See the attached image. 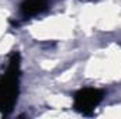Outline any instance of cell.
Here are the masks:
<instances>
[{
  "mask_svg": "<svg viewBox=\"0 0 121 119\" xmlns=\"http://www.w3.org/2000/svg\"><path fill=\"white\" fill-rule=\"evenodd\" d=\"M20 55L11 52L6 73L0 77V114L9 115L17 102L20 90Z\"/></svg>",
  "mask_w": 121,
  "mask_h": 119,
  "instance_id": "obj_1",
  "label": "cell"
},
{
  "mask_svg": "<svg viewBox=\"0 0 121 119\" xmlns=\"http://www.w3.org/2000/svg\"><path fill=\"white\" fill-rule=\"evenodd\" d=\"M104 91L93 87H85L75 92L73 95V108L82 115L89 116L93 114L96 107L103 101Z\"/></svg>",
  "mask_w": 121,
  "mask_h": 119,
  "instance_id": "obj_2",
  "label": "cell"
},
{
  "mask_svg": "<svg viewBox=\"0 0 121 119\" xmlns=\"http://www.w3.org/2000/svg\"><path fill=\"white\" fill-rule=\"evenodd\" d=\"M47 8V0H24L20 6L21 14L24 17H32L42 13Z\"/></svg>",
  "mask_w": 121,
  "mask_h": 119,
  "instance_id": "obj_3",
  "label": "cell"
}]
</instances>
